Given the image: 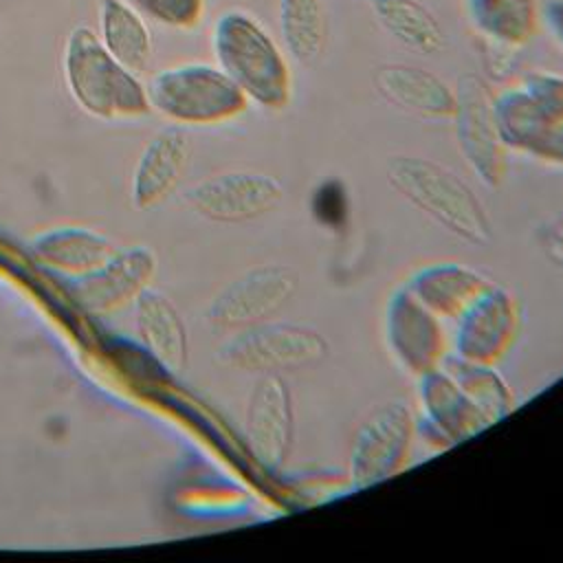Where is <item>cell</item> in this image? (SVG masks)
<instances>
[{"mask_svg": "<svg viewBox=\"0 0 563 563\" xmlns=\"http://www.w3.org/2000/svg\"><path fill=\"white\" fill-rule=\"evenodd\" d=\"M216 64L244 92L249 103L284 110L292 99V70L286 51L266 26L242 9L222 11L211 31Z\"/></svg>", "mask_w": 563, "mask_h": 563, "instance_id": "cell-1", "label": "cell"}, {"mask_svg": "<svg viewBox=\"0 0 563 563\" xmlns=\"http://www.w3.org/2000/svg\"><path fill=\"white\" fill-rule=\"evenodd\" d=\"M389 187L411 207L438 222L449 233L475 246L493 240V222L486 207L453 169L413 154H394L385 163Z\"/></svg>", "mask_w": 563, "mask_h": 563, "instance_id": "cell-2", "label": "cell"}, {"mask_svg": "<svg viewBox=\"0 0 563 563\" xmlns=\"http://www.w3.org/2000/svg\"><path fill=\"white\" fill-rule=\"evenodd\" d=\"M62 73L75 103L97 119H136L152 112L141 77L125 68L88 24H77L64 44Z\"/></svg>", "mask_w": 563, "mask_h": 563, "instance_id": "cell-3", "label": "cell"}, {"mask_svg": "<svg viewBox=\"0 0 563 563\" xmlns=\"http://www.w3.org/2000/svg\"><path fill=\"white\" fill-rule=\"evenodd\" d=\"M150 108L176 125H220L246 112L249 99L218 66L183 62L165 66L145 84Z\"/></svg>", "mask_w": 563, "mask_h": 563, "instance_id": "cell-4", "label": "cell"}, {"mask_svg": "<svg viewBox=\"0 0 563 563\" xmlns=\"http://www.w3.org/2000/svg\"><path fill=\"white\" fill-rule=\"evenodd\" d=\"M328 339L310 325L268 319L231 332L218 347V363L246 374H286L321 363Z\"/></svg>", "mask_w": 563, "mask_h": 563, "instance_id": "cell-5", "label": "cell"}, {"mask_svg": "<svg viewBox=\"0 0 563 563\" xmlns=\"http://www.w3.org/2000/svg\"><path fill=\"white\" fill-rule=\"evenodd\" d=\"M416 411L405 398L376 405L356 424L347 449V479L354 490L385 482L409 464Z\"/></svg>", "mask_w": 563, "mask_h": 563, "instance_id": "cell-6", "label": "cell"}, {"mask_svg": "<svg viewBox=\"0 0 563 563\" xmlns=\"http://www.w3.org/2000/svg\"><path fill=\"white\" fill-rule=\"evenodd\" d=\"M455 88V108L451 114L457 150L473 172V176L497 189L506 176V145L501 141L495 112L493 92L486 81L475 75H462Z\"/></svg>", "mask_w": 563, "mask_h": 563, "instance_id": "cell-7", "label": "cell"}, {"mask_svg": "<svg viewBox=\"0 0 563 563\" xmlns=\"http://www.w3.org/2000/svg\"><path fill=\"white\" fill-rule=\"evenodd\" d=\"M299 275L288 264H257L227 286H222L209 308L207 319L218 330H242L275 319L297 295Z\"/></svg>", "mask_w": 563, "mask_h": 563, "instance_id": "cell-8", "label": "cell"}, {"mask_svg": "<svg viewBox=\"0 0 563 563\" xmlns=\"http://www.w3.org/2000/svg\"><path fill=\"white\" fill-rule=\"evenodd\" d=\"M383 339L394 363L413 378L442 367L449 356L442 319L420 303L405 284L385 301Z\"/></svg>", "mask_w": 563, "mask_h": 563, "instance_id": "cell-9", "label": "cell"}, {"mask_svg": "<svg viewBox=\"0 0 563 563\" xmlns=\"http://www.w3.org/2000/svg\"><path fill=\"white\" fill-rule=\"evenodd\" d=\"M198 216L213 222H249L275 211L284 200L279 178L257 169H229L211 174L183 194Z\"/></svg>", "mask_w": 563, "mask_h": 563, "instance_id": "cell-10", "label": "cell"}, {"mask_svg": "<svg viewBox=\"0 0 563 563\" xmlns=\"http://www.w3.org/2000/svg\"><path fill=\"white\" fill-rule=\"evenodd\" d=\"M519 321L521 310L515 295L490 282L453 321L455 332L449 354L473 363L497 365L517 341Z\"/></svg>", "mask_w": 563, "mask_h": 563, "instance_id": "cell-11", "label": "cell"}, {"mask_svg": "<svg viewBox=\"0 0 563 563\" xmlns=\"http://www.w3.org/2000/svg\"><path fill=\"white\" fill-rule=\"evenodd\" d=\"M416 380L420 405L416 438L429 449L444 451L490 427L444 367L431 369Z\"/></svg>", "mask_w": 563, "mask_h": 563, "instance_id": "cell-12", "label": "cell"}, {"mask_svg": "<svg viewBox=\"0 0 563 563\" xmlns=\"http://www.w3.org/2000/svg\"><path fill=\"white\" fill-rule=\"evenodd\" d=\"M246 440L257 462L271 471L284 466L292 449L295 405L282 374L257 376L246 398Z\"/></svg>", "mask_w": 563, "mask_h": 563, "instance_id": "cell-13", "label": "cell"}, {"mask_svg": "<svg viewBox=\"0 0 563 563\" xmlns=\"http://www.w3.org/2000/svg\"><path fill=\"white\" fill-rule=\"evenodd\" d=\"M156 275V255L147 246L117 249V253L99 268L70 277V295L90 312L106 314L121 310L150 288Z\"/></svg>", "mask_w": 563, "mask_h": 563, "instance_id": "cell-14", "label": "cell"}, {"mask_svg": "<svg viewBox=\"0 0 563 563\" xmlns=\"http://www.w3.org/2000/svg\"><path fill=\"white\" fill-rule=\"evenodd\" d=\"M372 79L378 97L396 110L429 121H446L453 114L455 88L422 66L387 62L374 70Z\"/></svg>", "mask_w": 563, "mask_h": 563, "instance_id": "cell-15", "label": "cell"}, {"mask_svg": "<svg viewBox=\"0 0 563 563\" xmlns=\"http://www.w3.org/2000/svg\"><path fill=\"white\" fill-rule=\"evenodd\" d=\"M191 145L180 125L156 132L143 147L132 172V202L136 209H152L163 202L189 163Z\"/></svg>", "mask_w": 563, "mask_h": 563, "instance_id": "cell-16", "label": "cell"}, {"mask_svg": "<svg viewBox=\"0 0 563 563\" xmlns=\"http://www.w3.org/2000/svg\"><path fill=\"white\" fill-rule=\"evenodd\" d=\"M488 284L482 271L449 260L424 264L405 282L411 295L442 321H455Z\"/></svg>", "mask_w": 563, "mask_h": 563, "instance_id": "cell-17", "label": "cell"}, {"mask_svg": "<svg viewBox=\"0 0 563 563\" xmlns=\"http://www.w3.org/2000/svg\"><path fill=\"white\" fill-rule=\"evenodd\" d=\"M134 323L145 352L167 372H180L187 365V325L167 295L145 288L134 299Z\"/></svg>", "mask_w": 563, "mask_h": 563, "instance_id": "cell-18", "label": "cell"}, {"mask_svg": "<svg viewBox=\"0 0 563 563\" xmlns=\"http://www.w3.org/2000/svg\"><path fill=\"white\" fill-rule=\"evenodd\" d=\"M31 253L46 268L79 277L106 264L117 253V246L95 229L55 227L31 240Z\"/></svg>", "mask_w": 563, "mask_h": 563, "instance_id": "cell-19", "label": "cell"}, {"mask_svg": "<svg viewBox=\"0 0 563 563\" xmlns=\"http://www.w3.org/2000/svg\"><path fill=\"white\" fill-rule=\"evenodd\" d=\"M464 13L482 42L521 51L539 31V0H464Z\"/></svg>", "mask_w": 563, "mask_h": 563, "instance_id": "cell-20", "label": "cell"}, {"mask_svg": "<svg viewBox=\"0 0 563 563\" xmlns=\"http://www.w3.org/2000/svg\"><path fill=\"white\" fill-rule=\"evenodd\" d=\"M97 35L101 44L130 70L143 73L154 55V37L145 15L128 0L97 2Z\"/></svg>", "mask_w": 563, "mask_h": 563, "instance_id": "cell-21", "label": "cell"}, {"mask_svg": "<svg viewBox=\"0 0 563 563\" xmlns=\"http://www.w3.org/2000/svg\"><path fill=\"white\" fill-rule=\"evenodd\" d=\"M380 29L405 48L433 55L446 46L440 20L418 0H369Z\"/></svg>", "mask_w": 563, "mask_h": 563, "instance_id": "cell-22", "label": "cell"}, {"mask_svg": "<svg viewBox=\"0 0 563 563\" xmlns=\"http://www.w3.org/2000/svg\"><path fill=\"white\" fill-rule=\"evenodd\" d=\"M282 48L299 66H314L328 42V18L321 0H277Z\"/></svg>", "mask_w": 563, "mask_h": 563, "instance_id": "cell-23", "label": "cell"}, {"mask_svg": "<svg viewBox=\"0 0 563 563\" xmlns=\"http://www.w3.org/2000/svg\"><path fill=\"white\" fill-rule=\"evenodd\" d=\"M442 367L462 387L466 398L479 409L488 424L499 422L515 409V394L508 380L497 372V365L473 363L449 354Z\"/></svg>", "mask_w": 563, "mask_h": 563, "instance_id": "cell-24", "label": "cell"}, {"mask_svg": "<svg viewBox=\"0 0 563 563\" xmlns=\"http://www.w3.org/2000/svg\"><path fill=\"white\" fill-rule=\"evenodd\" d=\"M136 11L154 22L178 29L191 31L202 22L205 15V0H128Z\"/></svg>", "mask_w": 563, "mask_h": 563, "instance_id": "cell-25", "label": "cell"}, {"mask_svg": "<svg viewBox=\"0 0 563 563\" xmlns=\"http://www.w3.org/2000/svg\"><path fill=\"white\" fill-rule=\"evenodd\" d=\"M519 84L537 103V108L545 114L548 121L556 123L563 119V75L534 70L528 73Z\"/></svg>", "mask_w": 563, "mask_h": 563, "instance_id": "cell-26", "label": "cell"}, {"mask_svg": "<svg viewBox=\"0 0 563 563\" xmlns=\"http://www.w3.org/2000/svg\"><path fill=\"white\" fill-rule=\"evenodd\" d=\"M482 51H484L482 55H484V66H486L488 77L506 79L515 73L519 51L501 46V44H490V42H482Z\"/></svg>", "mask_w": 563, "mask_h": 563, "instance_id": "cell-27", "label": "cell"}, {"mask_svg": "<svg viewBox=\"0 0 563 563\" xmlns=\"http://www.w3.org/2000/svg\"><path fill=\"white\" fill-rule=\"evenodd\" d=\"M528 156L548 165L563 167V119L545 130Z\"/></svg>", "mask_w": 563, "mask_h": 563, "instance_id": "cell-28", "label": "cell"}, {"mask_svg": "<svg viewBox=\"0 0 563 563\" xmlns=\"http://www.w3.org/2000/svg\"><path fill=\"white\" fill-rule=\"evenodd\" d=\"M541 244L545 257L563 268V211L543 229Z\"/></svg>", "mask_w": 563, "mask_h": 563, "instance_id": "cell-29", "label": "cell"}, {"mask_svg": "<svg viewBox=\"0 0 563 563\" xmlns=\"http://www.w3.org/2000/svg\"><path fill=\"white\" fill-rule=\"evenodd\" d=\"M541 20L548 24L552 37L563 46V0H545L541 4Z\"/></svg>", "mask_w": 563, "mask_h": 563, "instance_id": "cell-30", "label": "cell"}]
</instances>
